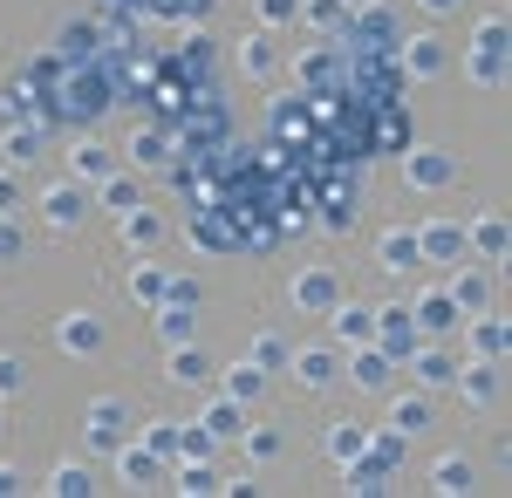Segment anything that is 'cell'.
<instances>
[{
	"instance_id": "25",
	"label": "cell",
	"mask_w": 512,
	"mask_h": 498,
	"mask_svg": "<svg viewBox=\"0 0 512 498\" xmlns=\"http://www.w3.org/2000/svg\"><path fill=\"white\" fill-rule=\"evenodd\" d=\"M431 492H444V498H465V492H478V464L472 458H437L431 464Z\"/></svg>"
},
{
	"instance_id": "41",
	"label": "cell",
	"mask_w": 512,
	"mask_h": 498,
	"mask_svg": "<svg viewBox=\"0 0 512 498\" xmlns=\"http://www.w3.org/2000/svg\"><path fill=\"white\" fill-rule=\"evenodd\" d=\"M28 253V232H21V219L14 212H0V267H14Z\"/></svg>"
},
{
	"instance_id": "27",
	"label": "cell",
	"mask_w": 512,
	"mask_h": 498,
	"mask_svg": "<svg viewBox=\"0 0 512 498\" xmlns=\"http://www.w3.org/2000/svg\"><path fill=\"white\" fill-rule=\"evenodd\" d=\"M239 444H246V464H274L280 451H287L280 423H246V430H239Z\"/></svg>"
},
{
	"instance_id": "20",
	"label": "cell",
	"mask_w": 512,
	"mask_h": 498,
	"mask_svg": "<svg viewBox=\"0 0 512 498\" xmlns=\"http://www.w3.org/2000/svg\"><path fill=\"white\" fill-rule=\"evenodd\" d=\"M376 267H383V273L424 267V253H417V226H390V232H383V239H376Z\"/></svg>"
},
{
	"instance_id": "15",
	"label": "cell",
	"mask_w": 512,
	"mask_h": 498,
	"mask_svg": "<svg viewBox=\"0 0 512 498\" xmlns=\"http://www.w3.org/2000/svg\"><path fill=\"white\" fill-rule=\"evenodd\" d=\"M212 369H219V362H212L198 342H171V355H164V383H178V389H205Z\"/></svg>"
},
{
	"instance_id": "18",
	"label": "cell",
	"mask_w": 512,
	"mask_h": 498,
	"mask_svg": "<svg viewBox=\"0 0 512 498\" xmlns=\"http://www.w3.org/2000/svg\"><path fill=\"white\" fill-rule=\"evenodd\" d=\"M403 369H410V383H417V389H431V396H437V389H451V376H458V355H451V348H417Z\"/></svg>"
},
{
	"instance_id": "9",
	"label": "cell",
	"mask_w": 512,
	"mask_h": 498,
	"mask_svg": "<svg viewBox=\"0 0 512 498\" xmlns=\"http://www.w3.org/2000/svg\"><path fill=\"white\" fill-rule=\"evenodd\" d=\"M287 294H294V307H301L308 321H321L328 307L342 301V273H335V267H301V273H294V287H287Z\"/></svg>"
},
{
	"instance_id": "38",
	"label": "cell",
	"mask_w": 512,
	"mask_h": 498,
	"mask_svg": "<svg viewBox=\"0 0 512 498\" xmlns=\"http://www.w3.org/2000/svg\"><path fill=\"white\" fill-rule=\"evenodd\" d=\"M151 328H158L164 342H192V307H171V301H158V307H151Z\"/></svg>"
},
{
	"instance_id": "16",
	"label": "cell",
	"mask_w": 512,
	"mask_h": 498,
	"mask_svg": "<svg viewBox=\"0 0 512 498\" xmlns=\"http://www.w3.org/2000/svg\"><path fill=\"white\" fill-rule=\"evenodd\" d=\"M117 232H123L130 253H158L171 226H164V212H151V205H130V212H117Z\"/></svg>"
},
{
	"instance_id": "1",
	"label": "cell",
	"mask_w": 512,
	"mask_h": 498,
	"mask_svg": "<svg viewBox=\"0 0 512 498\" xmlns=\"http://www.w3.org/2000/svg\"><path fill=\"white\" fill-rule=\"evenodd\" d=\"M458 178H465V164L444 151V144H410V151H403V185H410V192L444 198Z\"/></svg>"
},
{
	"instance_id": "8",
	"label": "cell",
	"mask_w": 512,
	"mask_h": 498,
	"mask_svg": "<svg viewBox=\"0 0 512 498\" xmlns=\"http://www.w3.org/2000/svg\"><path fill=\"white\" fill-rule=\"evenodd\" d=\"M89 205H96L89 185H82V178H62V185H48V192H41V219H48L55 232H82Z\"/></svg>"
},
{
	"instance_id": "39",
	"label": "cell",
	"mask_w": 512,
	"mask_h": 498,
	"mask_svg": "<svg viewBox=\"0 0 512 498\" xmlns=\"http://www.w3.org/2000/svg\"><path fill=\"white\" fill-rule=\"evenodd\" d=\"M164 301L171 307H205V280H198V273H164Z\"/></svg>"
},
{
	"instance_id": "21",
	"label": "cell",
	"mask_w": 512,
	"mask_h": 498,
	"mask_svg": "<svg viewBox=\"0 0 512 498\" xmlns=\"http://www.w3.org/2000/svg\"><path fill=\"white\" fill-rule=\"evenodd\" d=\"M465 253H478L485 267H506V219H499V212L472 219V226H465Z\"/></svg>"
},
{
	"instance_id": "23",
	"label": "cell",
	"mask_w": 512,
	"mask_h": 498,
	"mask_svg": "<svg viewBox=\"0 0 512 498\" xmlns=\"http://www.w3.org/2000/svg\"><path fill=\"white\" fill-rule=\"evenodd\" d=\"M390 423L396 430H410V437H417V430H431L437 423V403H431V389H403V396H390Z\"/></svg>"
},
{
	"instance_id": "35",
	"label": "cell",
	"mask_w": 512,
	"mask_h": 498,
	"mask_svg": "<svg viewBox=\"0 0 512 498\" xmlns=\"http://www.w3.org/2000/svg\"><path fill=\"white\" fill-rule=\"evenodd\" d=\"M41 492H55V498H89V492H96V478H89V464H55Z\"/></svg>"
},
{
	"instance_id": "7",
	"label": "cell",
	"mask_w": 512,
	"mask_h": 498,
	"mask_svg": "<svg viewBox=\"0 0 512 498\" xmlns=\"http://www.w3.org/2000/svg\"><path fill=\"white\" fill-rule=\"evenodd\" d=\"M376 348L390 355L396 369H403V362H410V355L424 348V335H417V321H410V307H403V301L376 307Z\"/></svg>"
},
{
	"instance_id": "44",
	"label": "cell",
	"mask_w": 512,
	"mask_h": 498,
	"mask_svg": "<svg viewBox=\"0 0 512 498\" xmlns=\"http://www.w3.org/2000/svg\"><path fill=\"white\" fill-rule=\"evenodd\" d=\"M21 178H14V164H0V212H21Z\"/></svg>"
},
{
	"instance_id": "45",
	"label": "cell",
	"mask_w": 512,
	"mask_h": 498,
	"mask_svg": "<svg viewBox=\"0 0 512 498\" xmlns=\"http://www.w3.org/2000/svg\"><path fill=\"white\" fill-rule=\"evenodd\" d=\"M321 232H335V239H342V232H355V212H349V198H335V205H328V219H321Z\"/></svg>"
},
{
	"instance_id": "37",
	"label": "cell",
	"mask_w": 512,
	"mask_h": 498,
	"mask_svg": "<svg viewBox=\"0 0 512 498\" xmlns=\"http://www.w3.org/2000/svg\"><path fill=\"white\" fill-rule=\"evenodd\" d=\"M178 492H185V498L219 492V471H212V458H178Z\"/></svg>"
},
{
	"instance_id": "10",
	"label": "cell",
	"mask_w": 512,
	"mask_h": 498,
	"mask_svg": "<svg viewBox=\"0 0 512 498\" xmlns=\"http://www.w3.org/2000/svg\"><path fill=\"white\" fill-rule=\"evenodd\" d=\"M287 369H294V383L308 389V396H321V389L342 383V348H294Z\"/></svg>"
},
{
	"instance_id": "32",
	"label": "cell",
	"mask_w": 512,
	"mask_h": 498,
	"mask_svg": "<svg viewBox=\"0 0 512 498\" xmlns=\"http://www.w3.org/2000/svg\"><path fill=\"white\" fill-rule=\"evenodd\" d=\"M239 69L253 82H267V76H280V48H274V35H253L246 48H239Z\"/></svg>"
},
{
	"instance_id": "5",
	"label": "cell",
	"mask_w": 512,
	"mask_h": 498,
	"mask_svg": "<svg viewBox=\"0 0 512 498\" xmlns=\"http://www.w3.org/2000/svg\"><path fill=\"white\" fill-rule=\"evenodd\" d=\"M444 294L458 301V314H485V307H499V267H451V280H444Z\"/></svg>"
},
{
	"instance_id": "14",
	"label": "cell",
	"mask_w": 512,
	"mask_h": 498,
	"mask_svg": "<svg viewBox=\"0 0 512 498\" xmlns=\"http://www.w3.org/2000/svg\"><path fill=\"white\" fill-rule=\"evenodd\" d=\"M396 48H403V76L410 82H437L444 69H451V48H444L437 35H410V41H396Z\"/></svg>"
},
{
	"instance_id": "24",
	"label": "cell",
	"mask_w": 512,
	"mask_h": 498,
	"mask_svg": "<svg viewBox=\"0 0 512 498\" xmlns=\"http://www.w3.org/2000/svg\"><path fill=\"white\" fill-rule=\"evenodd\" d=\"M110 458H117L123 485H158V478H164V458H158V451H144V444H137V437H130V444H117V451H110Z\"/></svg>"
},
{
	"instance_id": "48",
	"label": "cell",
	"mask_w": 512,
	"mask_h": 498,
	"mask_svg": "<svg viewBox=\"0 0 512 498\" xmlns=\"http://www.w3.org/2000/svg\"><path fill=\"white\" fill-rule=\"evenodd\" d=\"M349 7H355V0H349Z\"/></svg>"
},
{
	"instance_id": "3",
	"label": "cell",
	"mask_w": 512,
	"mask_h": 498,
	"mask_svg": "<svg viewBox=\"0 0 512 498\" xmlns=\"http://www.w3.org/2000/svg\"><path fill=\"white\" fill-rule=\"evenodd\" d=\"M465 76L478 89H506V21L492 14V21H478V41L472 55H465Z\"/></svg>"
},
{
	"instance_id": "33",
	"label": "cell",
	"mask_w": 512,
	"mask_h": 498,
	"mask_svg": "<svg viewBox=\"0 0 512 498\" xmlns=\"http://www.w3.org/2000/svg\"><path fill=\"white\" fill-rule=\"evenodd\" d=\"M137 444H144V451H158V458L171 464V458H178V444H185V423H178V417H151Z\"/></svg>"
},
{
	"instance_id": "6",
	"label": "cell",
	"mask_w": 512,
	"mask_h": 498,
	"mask_svg": "<svg viewBox=\"0 0 512 498\" xmlns=\"http://www.w3.org/2000/svg\"><path fill=\"white\" fill-rule=\"evenodd\" d=\"M417 253H424V267H458L465 260V219H451V212H437L417 226Z\"/></svg>"
},
{
	"instance_id": "28",
	"label": "cell",
	"mask_w": 512,
	"mask_h": 498,
	"mask_svg": "<svg viewBox=\"0 0 512 498\" xmlns=\"http://www.w3.org/2000/svg\"><path fill=\"white\" fill-rule=\"evenodd\" d=\"M69 164H76L82 185H96V178H110V171H117V151H110V144H96V137H82Z\"/></svg>"
},
{
	"instance_id": "26",
	"label": "cell",
	"mask_w": 512,
	"mask_h": 498,
	"mask_svg": "<svg viewBox=\"0 0 512 498\" xmlns=\"http://www.w3.org/2000/svg\"><path fill=\"white\" fill-rule=\"evenodd\" d=\"M219 376V396H233V403H260V389H267V369H253V362H233V369H212Z\"/></svg>"
},
{
	"instance_id": "13",
	"label": "cell",
	"mask_w": 512,
	"mask_h": 498,
	"mask_svg": "<svg viewBox=\"0 0 512 498\" xmlns=\"http://www.w3.org/2000/svg\"><path fill=\"white\" fill-rule=\"evenodd\" d=\"M103 342H110V335H103V321H96V314H62V321H55V348H62V355H82V362H89V355H103Z\"/></svg>"
},
{
	"instance_id": "43",
	"label": "cell",
	"mask_w": 512,
	"mask_h": 498,
	"mask_svg": "<svg viewBox=\"0 0 512 498\" xmlns=\"http://www.w3.org/2000/svg\"><path fill=\"white\" fill-rule=\"evenodd\" d=\"M260 7V28H294V14H301V0H253Z\"/></svg>"
},
{
	"instance_id": "47",
	"label": "cell",
	"mask_w": 512,
	"mask_h": 498,
	"mask_svg": "<svg viewBox=\"0 0 512 498\" xmlns=\"http://www.w3.org/2000/svg\"><path fill=\"white\" fill-rule=\"evenodd\" d=\"M417 7H424V14H451L458 0H417Z\"/></svg>"
},
{
	"instance_id": "19",
	"label": "cell",
	"mask_w": 512,
	"mask_h": 498,
	"mask_svg": "<svg viewBox=\"0 0 512 498\" xmlns=\"http://www.w3.org/2000/svg\"><path fill=\"white\" fill-rule=\"evenodd\" d=\"M458 328L472 335V348H478V355H485V362H506L512 335H506V321H499V307H485V314H465Z\"/></svg>"
},
{
	"instance_id": "17",
	"label": "cell",
	"mask_w": 512,
	"mask_h": 498,
	"mask_svg": "<svg viewBox=\"0 0 512 498\" xmlns=\"http://www.w3.org/2000/svg\"><path fill=\"white\" fill-rule=\"evenodd\" d=\"M342 376H349L355 389H390L396 362H390V355H383L376 342H362V348H349V362H342Z\"/></svg>"
},
{
	"instance_id": "36",
	"label": "cell",
	"mask_w": 512,
	"mask_h": 498,
	"mask_svg": "<svg viewBox=\"0 0 512 498\" xmlns=\"http://www.w3.org/2000/svg\"><path fill=\"white\" fill-rule=\"evenodd\" d=\"M287 355H294V348H287V335H274V328H267V335H253V348H246V362H253V369H267V376L287 369Z\"/></svg>"
},
{
	"instance_id": "34",
	"label": "cell",
	"mask_w": 512,
	"mask_h": 498,
	"mask_svg": "<svg viewBox=\"0 0 512 498\" xmlns=\"http://www.w3.org/2000/svg\"><path fill=\"white\" fill-rule=\"evenodd\" d=\"M130 301H137V307H158V301H164V267L151 260V253L130 267Z\"/></svg>"
},
{
	"instance_id": "42",
	"label": "cell",
	"mask_w": 512,
	"mask_h": 498,
	"mask_svg": "<svg viewBox=\"0 0 512 498\" xmlns=\"http://www.w3.org/2000/svg\"><path fill=\"white\" fill-rule=\"evenodd\" d=\"M21 389H28V362H21V355H7V348H0V403H14V396H21Z\"/></svg>"
},
{
	"instance_id": "30",
	"label": "cell",
	"mask_w": 512,
	"mask_h": 498,
	"mask_svg": "<svg viewBox=\"0 0 512 498\" xmlns=\"http://www.w3.org/2000/svg\"><path fill=\"white\" fill-rule=\"evenodd\" d=\"M89 198H96L103 212H130V205H137V178H130V171H110V178L89 185Z\"/></svg>"
},
{
	"instance_id": "40",
	"label": "cell",
	"mask_w": 512,
	"mask_h": 498,
	"mask_svg": "<svg viewBox=\"0 0 512 498\" xmlns=\"http://www.w3.org/2000/svg\"><path fill=\"white\" fill-rule=\"evenodd\" d=\"M35 151H41L35 130H7L0 137V164H35Z\"/></svg>"
},
{
	"instance_id": "12",
	"label": "cell",
	"mask_w": 512,
	"mask_h": 498,
	"mask_svg": "<svg viewBox=\"0 0 512 498\" xmlns=\"http://www.w3.org/2000/svg\"><path fill=\"white\" fill-rule=\"evenodd\" d=\"M403 307H410V321H417V335H451V328L465 321V314H458V301H451L444 287H424V294H410Z\"/></svg>"
},
{
	"instance_id": "2",
	"label": "cell",
	"mask_w": 512,
	"mask_h": 498,
	"mask_svg": "<svg viewBox=\"0 0 512 498\" xmlns=\"http://www.w3.org/2000/svg\"><path fill=\"white\" fill-rule=\"evenodd\" d=\"M451 389H458V403H465V410H478V417H492V410L506 403V362H485V355H478L472 369L458 362V376H451Z\"/></svg>"
},
{
	"instance_id": "11",
	"label": "cell",
	"mask_w": 512,
	"mask_h": 498,
	"mask_svg": "<svg viewBox=\"0 0 512 498\" xmlns=\"http://www.w3.org/2000/svg\"><path fill=\"white\" fill-rule=\"evenodd\" d=\"M321 321H328V335H335V348H362V342H376V307L349 301V294H342V301L328 307Z\"/></svg>"
},
{
	"instance_id": "4",
	"label": "cell",
	"mask_w": 512,
	"mask_h": 498,
	"mask_svg": "<svg viewBox=\"0 0 512 498\" xmlns=\"http://www.w3.org/2000/svg\"><path fill=\"white\" fill-rule=\"evenodd\" d=\"M82 437H89L96 451H117V444H130V437H137L130 403H123V396H96V403L82 410Z\"/></svg>"
},
{
	"instance_id": "29",
	"label": "cell",
	"mask_w": 512,
	"mask_h": 498,
	"mask_svg": "<svg viewBox=\"0 0 512 498\" xmlns=\"http://www.w3.org/2000/svg\"><path fill=\"white\" fill-rule=\"evenodd\" d=\"M301 28H315V35H342V21H349V0H301V14H294Z\"/></svg>"
},
{
	"instance_id": "46",
	"label": "cell",
	"mask_w": 512,
	"mask_h": 498,
	"mask_svg": "<svg viewBox=\"0 0 512 498\" xmlns=\"http://www.w3.org/2000/svg\"><path fill=\"white\" fill-rule=\"evenodd\" d=\"M28 492V471H14V464H0V498H21Z\"/></svg>"
},
{
	"instance_id": "31",
	"label": "cell",
	"mask_w": 512,
	"mask_h": 498,
	"mask_svg": "<svg viewBox=\"0 0 512 498\" xmlns=\"http://www.w3.org/2000/svg\"><path fill=\"white\" fill-rule=\"evenodd\" d=\"M362 444H369V423H328V437H321V451H328L335 464L362 458Z\"/></svg>"
},
{
	"instance_id": "22",
	"label": "cell",
	"mask_w": 512,
	"mask_h": 498,
	"mask_svg": "<svg viewBox=\"0 0 512 498\" xmlns=\"http://www.w3.org/2000/svg\"><path fill=\"white\" fill-rule=\"evenodd\" d=\"M198 430H205L212 444H233L239 430H246V403H233V396H212V403L198 410Z\"/></svg>"
}]
</instances>
